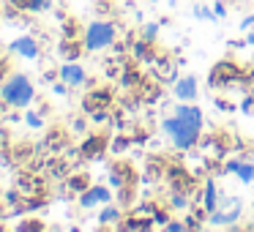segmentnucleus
Returning <instances> with one entry per match:
<instances>
[{
  "instance_id": "nucleus-22",
  "label": "nucleus",
  "mask_w": 254,
  "mask_h": 232,
  "mask_svg": "<svg viewBox=\"0 0 254 232\" xmlns=\"http://www.w3.org/2000/svg\"><path fill=\"white\" fill-rule=\"evenodd\" d=\"M74 33H77V25H74V19H68L63 25V39H74Z\"/></svg>"
},
{
  "instance_id": "nucleus-4",
  "label": "nucleus",
  "mask_w": 254,
  "mask_h": 232,
  "mask_svg": "<svg viewBox=\"0 0 254 232\" xmlns=\"http://www.w3.org/2000/svg\"><path fill=\"white\" fill-rule=\"evenodd\" d=\"M8 52L17 58H25V60H39L41 58V44L33 39V36H19L8 44Z\"/></svg>"
},
{
  "instance_id": "nucleus-16",
  "label": "nucleus",
  "mask_w": 254,
  "mask_h": 232,
  "mask_svg": "<svg viewBox=\"0 0 254 232\" xmlns=\"http://www.w3.org/2000/svg\"><path fill=\"white\" fill-rule=\"evenodd\" d=\"M25 123H28L30 128H36V131H39V128H44V117H41L36 110H25Z\"/></svg>"
},
{
  "instance_id": "nucleus-7",
  "label": "nucleus",
  "mask_w": 254,
  "mask_h": 232,
  "mask_svg": "<svg viewBox=\"0 0 254 232\" xmlns=\"http://www.w3.org/2000/svg\"><path fill=\"white\" fill-rule=\"evenodd\" d=\"M110 101H112L110 90H104V88H99V90H90V93L82 99V110H85V112L110 110Z\"/></svg>"
},
{
  "instance_id": "nucleus-33",
  "label": "nucleus",
  "mask_w": 254,
  "mask_h": 232,
  "mask_svg": "<svg viewBox=\"0 0 254 232\" xmlns=\"http://www.w3.org/2000/svg\"><path fill=\"white\" fill-rule=\"evenodd\" d=\"M246 44H254V33H249V36H246Z\"/></svg>"
},
{
  "instance_id": "nucleus-24",
  "label": "nucleus",
  "mask_w": 254,
  "mask_h": 232,
  "mask_svg": "<svg viewBox=\"0 0 254 232\" xmlns=\"http://www.w3.org/2000/svg\"><path fill=\"white\" fill-rule=\"evenodd\" d=\"M52 93H58V96H66V93H68V85L61 79V82H55V85H52Z\"/></svg>"
},
{
  "instance_id": "nucleus-35",
  "label": "nucleus",
  "mask_w": 254,
  "mask_h": 232,
  "mask_svg": "<svg viewBox=\"0 0 254 232\" xmlns=\"http://www.w3.org/2000/svg\"><path fill=\"white\" fill-rule=\"evenodd\" d=\"M0 58H3V52H0Z\"/></svg>"
},
{
  "instance_id": "nucleus-6",
  "label": "nucleus",
  "mask_w": 254,
  "mask_h": 232,
  "mask_svg": "<svg viewBox=\"0 0 254 232\" xmlns=\"http://www.w3.org/2000/svg\"><path fill=\"white\" fill-rule=\"evenodd\" d=\"M58 77H61L68 88H82V85L88 82V74H85V68L79 66L77 60H66V63H63V66L58 68Z\"/></svg>"
},
{
  "instance_id": "nucleus-1",
  "label": "nucleus",
  "mask_w": 254,
  "mask_h": 232,
  "mask_svg": "<svg viewBox=\"0 0 254 232\" xmlns=\"http://www.w3.org/2000/svg\"><path fill=\"white\" fill-rule=\"evenodd\" d=\"M0 101L11 110H28L36 101V88L30 82L28 74L11 71L3 82H0Z\"/></svg>"
},
{
  "instance_id": "nucleus-26",
  "label": "nucleus",
  "mask_w": 254,
  "mask_h": 232,
  "mask_svg": "<svg viewBox=\"0 0 254 232\" xmlns=\"http://www.w3.org/2000/svg\"><path fill=\"white\" fill-rule=\"evenodd\" d=\"M172 205H175V208H186V205H189V199L183 197V194H175V199H172Z\"/></svg>"
},
{
  "instance_id": "nucleus-17",
  "label": "nucleus",
  "mask_w": 254,
  "mask_h": 232,
  "mask_svg": "<svg viewBox=\"0 0 254 232\" xmlns=\"http://www.w3.org/2000/svg\"><path fill=\"white\" fill-rule=\"evenodd\" d=\"M17 230L19 232H33V230H44L39 219H25V221H17Z\"/></svg>"
},
{
  "instance_id": "nucleus-12",
  "label": "nucleus",
  "mask_w": 254,
  "mask_h": 232,
  "mask_svg": "<svg viewBox=\"0 0 254 232\" xmlns=\"http://www.w3.org/2000/svg\"><path fill=\"white\" fill-rule=\"evenodd\" d=\"M121 219H123L121 208H118V205H110V202H107L104 210L99 213V224H101V227H110V224H118V227H121Z\"/></svg>"
},
{
  "instance_id": "nucleus-3",
  "label": "nucleus",
  "mask_w": 254,
  "mask_h": 232,
  "mask_svg": "<svg viewBox=\"0 0 254 232\" xmlns=\"http://www.w3.org/2000/svg\"><path fill=\"white\" fill-rule=\"evenodd\" d=\"M115 25L107 22V19H96V22H90L88 28H85V36H82V44L88 52H99V50H107V47L115 44Z\"/></svg>"
},
{
  "instance_id": "nucleus-11",
  "label": "nucleus",
  "mask_w": 254,
  "mask_h": 232,
  "mask_svg": "<svg viewBox=\"0 0 254 232\" xmlns=\"http://www.w3.org/2000/svg\"><path fill=\"white\" fill-rule=\"evenodd\" d=\"M82 50H85V44L77 41V39H63L61 47H58V52H61L63 60H77V58L82 55Z\"/></svg>"
},
{
  "instance_id": "nucleus-28",
  "label": "nucleus",
  "mask_w": 254,
  "mask_h": 232,
  "mask_svg": "<svg viewBox=\"0 0 254 232\" xmlns=\"http://www.w3.org/2000/svg\"><path fill=\"white\" fill-rule=\"evenodd\" d=\"M241 164H243V161H238V159H235V161H227V164H224V172H238V167H241Z\"/></svg>"
},
{
  "instance_id": "nucleus-32",
  "label": "nucleus",
  "mask_w": 254,
  "mask_h": 232,
  "mask_svg": "<svg viewBox=\"0 0 254 232\" xmlns=\"http://www.w3.org/2000/svg\"><path fill=\"white\" fill-rule=\"evenodd\" d=\"M252 25H254V14H249V17H246V19H243V22H241V28L246 30V28H252Z\"/></svg>"
},
{
  "instance_id": "nucleus-31",
  "label": "nucleus",
  "mask_w": 254,
  "mask_h": 232,
  "mask_svg": "<svg viewBox=\"0 0 254 232\" xmlns=\"http://www.w3.org/2000/svg\"><path fill=\"white\" fill-rule=\"evenodd\" d=\"M213 14H216V17H224V14H227V8L221 6V3H216V6H213Z\"/></svg>"
},
{
  "instance_id": "nucleus-5",
  "label": "nucleus",
  "mask_w": 254,
  "mask_h": 232,
  "mask_svg": "<svg viewBox=\"0 0 254 232\" xmlns=\"http://www.w3.org/2000/svg\"><path fill=\"white\" fill-rule=\"evenodd\" d=\"M107 202H112V191L107 186H88L79 194V208L85 210L96 208V205H107Z\"/></svg>"
},
{
  "instance_id": "nucleus-13",
  "label": "nucleus",
  "mask_w": 254,
  "mask_h": 232,
  "mask_svg": "<svg viewBox=\"0 0 254 232\" xmlns=\"http://www.w3.org/2000/svg\"><path fill=\"white\" fill-rule=\"evenodd\" d=\"M202 208L208 210V213H213L216 208H219V194H216V183L210 180H205V191H202Z\"/></svg>"
},
{
  "instance_id": "nucleus-30",
  "label": "nucleus",
  "mask_w": 254,
  "mask_h": 232,
  "mask_svg": "<svg viewBox=\"0 0 254 232\" xmlns=\"http://www.w3.org/2000/svg\"><path fill=\"white\" fill-rule=\"evenodd\" d=\"M8 6H14L17 11H25V6H28V0H8Z\"/></svg>"
},
{
  "instance_id": "nucleus-8",
  "label": "nucleus",
  "mask_w": 254,
  "mask_h": 232,
  "mask_svg": "<svg viewBox=\"0 0 254 232\" xmlns=\"http://www.w3.org/2000/svg\"><path fill=\"white\" fill-rule=\"evenodd\" d=\"M107 148V137L104 134H93V137H88L82 142V148H79V153L85 156V159H96V156H101Z\"/></svg>"
},
{
  "instance_id": "nucleus-18",
  "label": "nucleus",
  "mask_w": 254,
  "mask_h": 232,
  "mask_svg": "<svg viewBox=\"0 0 254 232\" xmlns=\"http://www.w3.org/2000/svg\"><path fill=\"white\" fill-rule=\"evenodd\" d=\"M47 8H50V0H28V6H25V11L39 14V11H47Z\"/></svg>"
},
{
  "instance_id": "nucleus-20",
  "label": "nucleus",
  "mask_w": 254,
  "mask_h": 232,
  "mask_svg": "<svg viewBox=\"0 0 254 232\" xmlns=\"http://www.w3.org/2000/svg\"><path fill=\"white\" fill-rule=\"evenodd\" d=\"M137 82H139V74L134 71V66H128L126 74H123V85H126V88H134Z\"/></svg>"
},
{
  "instance_id": "nucleus-25",
  "label": "nucleus",
  "mask_w": 254,
  "mask_h": 232,
  "mask_svg": "<svg viewBox=\"0 0 254 232\" xmlns=\"http://www.w3.org/2000/svg\"><path fill=\"white\" fill-rule=\"evenodd\" d=\"M194 14H197V17H205V19H216V14H210L208 8H202V6H194Z\"/></svg>"
},
{
  "instance_id": "nucleus-2",
  "label": "nucleus",
  "mask_w": 254,
  "mask_h": 232,
  "mask_svg": "<svg viewBox=\"0 0 254 232\" xmlns=\"http://www.w3.org/2000/svg\"><path fill=\"white\" fill-rule=\"evenodd\" d=\"M161 128H164V134L172 139V145H175L178 150H191L194 145L199 142V128L191 126V123L181 120L178 115L167 117L164 123H161Z\"/></svg>"
},
{
  "instance_id": "nucleus-23",
  "label": "nucleus",
  "mask_w": 254,
  "mask_h": 232,
  "mask_svg": "<svg viewBox=\"0 0 254 232\" xmlns=\"http://www.w3.org/2000/svg\"><path fill=\"white\" fill-rule=\"evenodd\" d=\"M156 36H159V25H145V39L153 41Z\"/></svg>"
},
{
  "instance_id": "nucleus-19",
  "label": "nucleus",
  "mask_w": 254,
  "mask_h": 232,
  "mask_svg": "<svg viewBox=\"0 0 254 232\" xmlns=\"http://www.w3.org/2000/svg\"><path fill=\"white\" fill-rule=\"evenodd\" d=\"M238 177H241L243 183H252L254 180V164H241L238 167Z\"/></svg>"
},
{
  "instance_id": "nucleus-34",
  "label": "nucleus",
  "mask_w": 254,
  "mask_h": 232,
  "mask_svg": "<svg viewBox=\"0 0 254 232\" xmlns=\"http://www.w3.org/2000/svg\"><path fill=\"white\" fill-rule=\"evenodd\" d=\"M249 230H254V224H249Z\"/></svg>"
},
{
  "instance_id": "nucleus-9",
  "label": "nucleus",
  "mask_w": 254,
  "mask_h": 232,
  "mask_svg": "<svg viewBox=\"0 0 254 232\" xmlns=\"http://www.w3.org/2000/svg\"><path fill=\"white\" fill-rule=\"evenodd\" d=\"M175 96L181 101H194L197 99V79L194 77H181L175 82Z\"/></svg>"
},
{
  "instance_id": "nucleus-14",
  "label": "nucleus",
  "mask_w": 254,
  "mask_h": 232,
  "mask_svg": "<svg viewBox=\"0 0 254 232\" xmlns=\"http://www.w3.org/2000/svg\"><path fill=\"white\" fill-rule=\"evenodd\" d=\"M150 44H153V41H148V39H145V41H134V44H131L134 58H137V60H150V58H153V55H150Z\"/></svg>"
},
{
  "instance_id": "nucleus-29",
  "label": "nucleus",
  "mask_w": 254,
  "mask_h": 232,
  "mask_svg": "<svg viewBox=\"0 0 254 232\" xmlns=\"http://www.w3.org/2000/svg\"><path fill=\"white\" fill-rule=\"evenodd\" d=\"M71 126H74V131H79V134H82V131H85V126H88V123H85L82 117H74V123H71Z\"/></svg>"
},
{
  "instance_id": "nucleus-27",
  "label": "nucleus",
  "mask_w": 254,
  "mask_h": 232,
  "mask_svg": "<svg viewBox=\"0 0 254 232\" xmlns=\"http://www.w3.org/2000/svg\"><path fill=\"white\" fill-rule=\"evenodd\" d=\"M167 230H170V232H181V230H186V224H183V221H170Z\"/></svg>"
},
{
  "instance_id": "nucleus-21",
  "label": "nucleus",
  "mask_w": 254,
  "mask_h": 232,
  "mask_svg": "<svg viewBox=\"0 0 254 232\" xmlns=\"http://www.w3.org/2000/svg\"><path fill=\"white\" fill-rule=\"evenodd\" d=\"M8 74H11V60H8V58H0V82H3Z\"/></svg>"
},
{
  "instance_id": "nucleus-10",
  "label": "nucleus",
  "mask_w": 254,
  "mask_h": 232,
  "mask_svg": "<svg viewBox=\"0 0 254 232\" xmlns=\"http://www.w3.org/2000/svg\"><path fill=\"white\" fill-rule=\"evenodd\" d=\"M175 115L181 117V120H186V123H191V126H197V128H202V123H205L202 110H199V107H194V104H181V107L175 110Z\"/></svg>"
},
{
  "instance_id": "nucleus-15",
  "label": "nucleus",
  "mask_w": 254,
  "mask_h": 232,
  "mask_svg": "<svg viewBox=\"0 0 254 232\" xmlns=\"http://www.w3.org/2000/svg\"><path fill=\"white\" fill-rule=\"evenodd\" d=\"M88 186H90V177L85 175V172H79V175H71V177H68V188H71L74 194H82Z\"/></svg>"
}]
</instances>
